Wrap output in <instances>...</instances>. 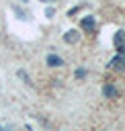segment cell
I'll return each mask as SVG.
<instances>
[{
	"instance_id": "cell-5",
	"label": "cell",
	"mask_w": 125,
	"mask_h": 131,
	"mask_svg": "<svg viewBox=\"0 0 125 131\" xmlns=\"http://www.w3.org/2000/svg\"><path fill=\"white\" fill-rule=\"evenodd\" d=\"M45 61H47L49 68H59V66H64V59H61L59 55H55V53H49Z\"/></svg>"
},
{
	"instance_id": "cell-12",
	"label": "cell",
	"mask_w": 125,
	"mask_h": 131,
	"mask_svg": "<svg viewBox=\"0 0 125 131\" xmlns=\"http://www.w3.org/2000/svg\"><path fill=\"white\" fill-rule=\"evenodd\" d=\"M23 2H27V0H23Z\"/></svg>"
},
{
	"instance_id": "cell-7",
	"label": "cell",
	"mask_w": 125,
	"mask_h": 131,
	"mask_svg": "<svg viewBox=\"0 0 125 131\" xmlns=\"http://www.w3.org/2000/svg\"><path fill=\"white\" fill-rule=\"evenodd\" d=\"M84 76H86V70H84V68H78V70H76V78H78V80H82Z\"/></svg>"
},
{
	"instance_id": "cell-4",
	"label": "cell",
	"mask_w": 125,
	"mask_h": 131,
	"mask_svg": "<svg viewBox=\"0 0 125 131\" xmlns=\"http://www.w3.org/2000/svg\"><path fill=\"white\" fill-rule=\"evenodd\" d=\"M80 27L86 29V31H94V29H96V20H94V16H84V18L80 20Z\"/></svg>"
},
{
	"instance_id": "cell-10",
	"label": "cell",
	"mask_w": 125,
	"mask_h": 131,
	"mask_svg": "<svg viewBox=\"0 0 125 131\" xmlns=\"http://www.w3.org/2000/svg\"><path fill=\"white\" fill-rule=\"evenodd\" d=\"M0 131H8V127H2V125H0Z\"/></svg>"
},
{
	"instance_id": "cell-6",
	"label": "cell",
	"mask_w": 125,
	"mask_h": 131,
	"mask_svg": "<svg viewBox=\"0 0 125 131\" xmlns=\"http://www.w3.org/2000/svg\"><path fill=\"white\" fill-rule=\"evenodd\" d=\"M117 94H119V92H117V88H115L113 84H105V86H102V96H105V98H117Z\"/></svg>"
},
{
	"instance_id": "cell-9",
	"label": "cell",
	"mask_w": 125,
	"mask_h": 131,
	"mask_svg": "<svg viewBox=\"0 0 125 131\" xmlns=\"http://www.w3.org/2000/svg\"><path fill=\"white\" fill-rule=\"evenodd\" d=\"M53 12H55V10H53V8H51V6H49V8H47V10H45V14H47V16H49V18H51V16H53Z\"/></svg>"
},
{
	"instance_id": "cell-3",
	"label": "cell",
	"mask_w": 125,
	"mask_h": 131,
	"mask_svg": "<svg viewBox=\"0 0 125 131\" xmlns=\"http://www.w3.org/2000/svg\"><path fill=\"white\" fill-rule=\"evenodd\" d=\"M64 41H66V43H78V41H80V33H78L76 29H70V31L64 33Z\"/></svg>"
},
{
	"instance_id": "cell-8",
	"label": "cell",
	"mask_w": 125,
	"mask_h": 131,
	"mask_svg": "<svg viewBox=\"0 0 125 131\" xmlns=\"http://www.w3.org/2000/svg\"><path fill=\"white\" fill-rule=\"evenodd\" d=\"M18 78H23L25 82H29V76H27V72H23V70H18Z\"/></svg>"
},
{
	"instance_id": "cell-1",
	"label": "cell",
	"mask_w": 125,
	"mask_h": 131,
	"mask_svg": "<svg viewBox=\"0 0 125 131\" xmlns=\"http://www.w3.org/2000/svg\"><path fill=\"white\" fill-rule=\"evenodd\" d=\"M113 43H115L119 55H125V31H117L113 37Z\"/></svg>"
},
{
	"instance_id": "cell-11",
	"label": "cell",
	"mask_w": 125,
	"mask_h": 131,
	"mask_svg": "<svg viewBox=\"0 0 125 131\" xmlns=\"http://www.w3.org/2000/svg\"><path fill=\"white\" fill-rule=\"evenodd\" d=\"M41 2H55V0H41Z\"/></svg>"
},
{
	"instance_id": "cell-2",
	"label": "cell",
	"mask_w": 125,
	"mask_h": 131,
	"mask_svg": "<svg viewBox=\"0 0 125 131\" xmlns=\"http://www.w3.org/2000/svg\"><path fill=\"white\" fill-rule=\"evenodd\" d=\"M109 68H111V70H117V72L125 70V55H115V57L109 61Z\"/></svg>"
}]
</instances>
